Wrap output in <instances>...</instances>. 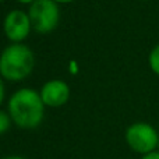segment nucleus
Masks as SVG:
<instances>
[{
	"label": "nucleus",
	"instance_id": "nucleus-15",
	"mask_svg": "<svg viewBox=\"0 0 159 159\" xmlns=\"http://www.w3.org/2000/svg\"><path fill=\"white\" fill-rule=\"evenodd\" d=\"M2 2H4V0H0V3H2Z\"/></svg>",
	"mask_w": 159,
	"mask_h": 159
},
{
	"label": "nucleus",
	"instance_id": "nucleus-8",
	"mask_svg": "<svg viewBox=\"0 0 159 159\" xmlns=\"http://www.w3.org/2000/svg\"><path fill=\"white\" fill-rule=\"evenodd\" d=\"M11 124H13V120H11L8 112H4V110L0 109V135L7 133L10 130Z\"/></svg>",
	"mask_w": 159,
	"mask_h": 159
},
{
	"label": "nucleus",
	"instance_id": "nucleus-9",
	"mask_svg": "<svg viewBox=\"0 0 159 159\" xmlns=\"http://www.w3.org/2000/svg\"><path fill=\"white\" fill-rule=\"evenodd\" d=\"M4 81L6 80L0 75V105L4 102L6 99V85H4Z\"/></svg>",
	"mask_w": 159,
	"mask_h": 159
},
{
	"label": "nucleus",
	"instance_id": "nucleus-12",
	"mask_svg": "<svg viewBox=\"0 0 159 159\" xmlns=\"http://www.w3.org/2000/svg\"><path fill=\"white\" fill-rule=\"evenodd\" d=\"M0 159H27V158L20 157V155H10V157H4V158H0Z\"/></svg>",
	"mask_w": 159,
	"mask_h": 159
},
{
	"label": "nucleus",
	"instance_id": "nucleus-7",
	"mask_svg": "<svg viewBox=\"0 0 159 159\" xmlns=\"http://www.w3.org/2000/svg\"><path fill=\"white\" fill-rule=\"evenodd\" d=\"M148 66L154 74L159 75V43H157L148 55Z\"/></svg>",
	"mask_w": 159,
	"mask_h": 159
},
{
	"label": "nucleus",
	"instance_id": "nucleus-4",
	"mask_svg": "<svg viewBox=\"0 0 159 159\" xmlns=\"http://www.w3.org/2000/svg\"><path fill=\"white\" fill-rule=\"evenodd\" d=\"M28 16L31 18L32 30L38 34H49L60 22V8L53 0H35L30 4Z\"/></svg>",
	"mask_w": 159,
	"mask_h": 159
},
{
	"label": "nucleus",
	"instance_id": "nucleus-2",
	"mask_svg": "<svg viewBox=\"0 0 159 159\" xmlns=\"http://www.w3.org/2000/svg\"><path fill=\"white\" fill-rule=\"evenodd\" d=\"M34 66V52L25 43H10L0 53V75L6 81H24L31 75Z\"/></svg>",
	"mask_w": 159,
	"mask_h": 159
},
{
	"label": "nucleus",
	"instance_id": "nucleus-1",
	"mask_svg": "<svg viewBox=\"0 0 159 159\" xmlns=\"http://www.w3.org/2000/svg\"><path fill=\"white\" fill-rule=\"evenodd\" d=\"M45 107L39 91L34 88H20L8 99L7 112L13 124L22 130H32L42 123Z\"/></svg>",
	"mask_w": 159,
	"mask_h": 159
},
{
	"label": "nucleus",
	"instance_id": "nucleus-14",
	"mask_svg": "<svg viewBox=\"0 0 159 159\" xmlns=\"http://www.w3.org/2000/svg\"><path fill=\"white\" fill-rule=\"evenodd\" d=\"M140 2H147V0H140Z\"/></svg>",
	"mask_w": 159,
	"mask_h": 159
},
{
	"label": "nucleus",
	"instance_id": "nucleus-13",
	"mask_svg": "<svg viewBox=\"0 0 159 159\" xmlns=\"http://www.w3.org/2000/svg\"><path fill=\"white\" fill-rule=\"evenodd\" d=\"M16 2L21 3V4H31V3H34L35 0H16Z\"/></svg>",
	"mask_w": 159,
	"mask_h": 159
},
{
	"label": "nucleus",
	"instance_id": "nucleus-16",
	"mask_svg": "<svg viewBox=\"0 0 159 159\" xmlns=\"http://www.w3.org/2000/svg\"><path fill=\"white\" fill-rule=\"evenodd\" d=\"M158 149H159V145H158Z\"/></svg>",
	"mask_w": 159,
	"mask_h": 159
},
{
	"label": "nucleus",
	"instance_id": "nucleus-11",
	"mask_svg": "<svg viewBox=\"0 0 159 159\" xmlns=\"http://www.w3.org/2000/svg\"><path fill=\"white\" fill-rule=\"evenodd\" d=\"M53 2H56L57 4H70V3L75 2V0H53Z\"/></svg>",
	"mask_w": 159,
	"mask_h": 159
},
{
	"label": "nucleus",
	"instance_id": "nucleus-3",
	"mask_svg": "<svg viewBox=\"0 0 159 159\" xmlns=\"http://www.w3.org/2000/svg\"><path fill=\"white\" fill-rule=\"evenodd\" d=\"M124 140L131 151L144 155L158 149L159 131L147 121H135L127 127Z\"/></svg>",
	"mask_w": 159,
	"mask_h": 159
},
{
	"label": "nucleus",
	"instance_id": "nucleus-6",
	"mask_svg": "<svg viewBox=\"0 0 159 159\" xmlns=\"http://www.w3.org/2000/svg\"><path fill=\"white\" fill-rule=\"evenodd\" d=\"M41 98L45 106L48 107H60L66 105L70 99V87L63 80H49L39 89Z\"/></svg>",
	"mask_w": 159,
	"mask_h": 159
},
{
	"label": "nucleus",
	"instance_id": "nucleus-10",
	"mask_svg": "<svg viewBox=\"0 0 159 159\" xmlns=\"http://www.w3.org/2000/svg\"><path fill=\"white\" fill-rule=\"evenodd\" d=\"M140 159H159V149H155V151H152V152L141 155Z\"/></svg>",
	"mask_w": 159,
	"mask_h": 159
},
{
	"label": "nucleus",
	"instance_id": "nucleus-5",
	"mask_svg": "<svg viewBox=\"0 0 159 159\" xmlns=\"http://www.w3.org/2000/svg\"><path fill=\"white\" fill-rule=\"evenodd\" d=\"M32 24L28 13L22 10H11L3 20V32L11 43H22L31 34Z\"/></svg>",
	"mask_w": 159,
	"mask_h": 159
}]
</instances>
